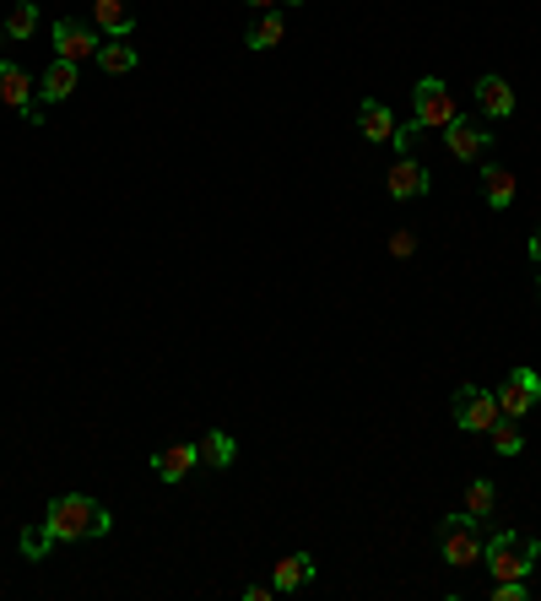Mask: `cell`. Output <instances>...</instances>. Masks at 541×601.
<instances>
[{"label": "cell", "instance_id": "5b68a950", "mask_svg": "<svg viewBox=\"0 0 541 601\" xmlns=\"http://www.w3.org/2000/svg\"><path fill=\"white\" fill-rule=\"evenodd\" d=\"M450 417H455V428H466V434H487L504 412H498V396L493 391H476V385H461L455 401H450Z\"/></svg>", "mask_w": 541, "mask_h": 601}, {"label": "cell", "instance_id": "7a4b0ae2", "mask_svg": "<svg viewBox=\"0 0 541 601\" xmlns=\"http://www.w3.org/2000/svg\"><path fill=\"white\" fill-rule=\"evenodd\" d=\"M482 558H487V575L493 580H531L541 558V542L537 536H520V532H493L482 542Z\"/></svg>", "mask_w": 541, "mask_h": 601}, {"label": "cell", "instance_id": "603a6c76", "mask_svg": "<svg viewBox=\"0 0 541 601\" xmlns=\"http://www.w3.org/2000/svg\"><path fill=\"white\" fill-rule=\"evenodd\" d=\"M493 499H498V493H493L487 477H472V482H466V515H472V521H487V515H493Z\"/></svg>", "mask_w": 541, "mask_h": 601}, {"label": "cell", "instance_id": "8992f818", "mask_svg": "<svg viewBox=\"0 0 541 601\" xmlns=\"http://www.w3.org/2000/svg\"><path fill=\"white\" fill-rule=\"evenodd\" d=\"M33 92H38V81H33L27 70L16 66V61H0V103H5L11 114H22L27 125H38V120H44V109L33 103Z\"/></svg>", "mask_w": 541, "mask_h": 601}, {"label": "cell", "instance_id": "ba28073f", "mask_svg": "<svg viewBox=\"0 0 541 601\" xmlns=\"http://www.w3.org/2000/svg\"><path fill=\"white\" fill-rule=\"evenodd\" d=\"M493 396H498V412H504V417H526L541 401V374L537 369H509V380H504Z\"/></svg>", "mask_w": 541, "mask_h": 601}, {"label": "cell", "instance_id": "6da1fadb", "mask_svg": "<svg viewBox=\"0 0 541 601\" xmlns=\"http://www.w3.org/2000/svg\"><path fill=\"white\" fill-rule=\"evenodd\" d=\"M109 532H114V515H109L98 499H87V493H60V499H49L44 526L22 536V553H27V558H44L49 547L92 542V536H109Z\"/></svg>", "mask_w": 541, "mask_h": 601}, {"label": "cell", "instance_id": "cb8c5ba5", "mask_svg": "<svg viewBox=\"0 0 541 601\" xmlns=\"http://www.w3.org/2000/svg\"><path fill=\"white\" fill-rule=\"evenodd\" d=\"M493 601H526L531 597V580H493V591H487Z\"/></svg>", "mask_w": 541, "mask_h": 601}, {"label": "cell", "instance_id": "4316f807", "mask_svg": "<svg viewBox=\"0 0 541 601\" xmlns=\"http://www.w3.org/2000/svg\"><path fill=\"white\" fill-rule=\"evenodd\" d=\"M531 261H537V266H541V228H537V233H531Z\"/></svg>", "mask_w": 541, "mask_h": 601}, {"label": "cell", "instance_id": "83f0119b", "mask_svg": "<svg viewBox=\"0 0 541 601\" xmlns=\"http://www.w3.org/2000/svg\"><path fill=\"white\" fill-rule=\"evenodd\" d=\"M244 6H255V11H270V6H276V0H244Z\"/></svg>", "mask_w": 541, "mask_h": 601}, {"label": "cell", "instance_id": "4fadbf2b", "mask_svg": "<svg viewBox=\"0 0 541 601\" xmlns=\"http://www.w3.org/2000/svg\"><path fill=\"white\" fill-rule=\"evenodd\" d=\"M92 22H98V33H109V39H131L135 33L131 0H92Z\"/></svg>", "mask_w": 541, "mask_h": 601}, {"label": "cell", "instance_id": "9c48e42d", "mask_svg": "<svg viewBox=\"0 0 541 601\" xmlns=\"http://www.w3.org/2000/svg\"><path fill=\"white\" fill-rule=\"evenodd\" d=\"M98 50H103V44H98V28L70 22V17L55 22V55H60V61H76V66H81V61H98Z\"/></svg>", "mask_w": 541, "mask_h": 601}, {"label": "cell", "instance_id": "8fae6325", "mask_svg": "<svg viewBox=\"0 0 541 601\" xmlns=\"http://www.w3.org/2000/svg\"><path fill=\"white\" fill-rule=\"evenodd\" d=\"M428 168L417 163V157H396V168L385 174V190H390V200H417V196H428Z\"/></svg>", "mask_w": 541, "mask_h": 601}, {"label": "cell", "instance_id": "2e32d148", "mask_svg": "<svg viewBox=\"0 0 541 601\" xmlns=\"http://www.w3.org/2000/svg\"><path fill=\"white\" fill-rule=\"evenodd\" d=\"M357 131H363V141H390V131H396V114H390V103H379V98H363V103H357Z\"/></svg>", "mask_w": 541, "mask_h": 601}, {"label": "cell", "instance_id": "d6986e66", "mask_svg": "<svg viewBox=\"0 0 541 601\" xmlns=\"http://www.w3.org/2000/svg\"><path fill=\"white\" fill-rule=\"evenodd\" d=\"M239 461V439L228 434V428H211L201 439V467H217V471H228Z\"/></svg>", "mask_w": 541, "mask_h": 601}, {"label": "cell", "instance_id": "7c38bea8", "mask_svg": "<svg viewBox=\"0 0 541 601\" xmlns=\"http://www.w3.org/2000/svg\"><path fill=\"white\" fill-rule=\"evenodd\" d=\"M476 103H482L487 120H509V114H515V87L487 70V76H476Z\"/></svg>", "mask_w": 541, "mask_h": 601}, {"label": "cell", "instance_id": "ffe728a7", "mask_svg": "<svg viewBox=\"0 0 541 601\" xmlns=\"http://www.w3.org/2000/svg\"><path fill=\"white\" fill-rule=\"evenodd\" d=\"M0 33H5V39H16V44H22V39H33V33H38V6H33V0H16V6L5 11Z\"/></svg>", "mask_w": 541, "mask_h": 601}, {"label": "cell", "instance_id": "277c9868", "mask_svg": "<svg viewBox=\"0 0 541 601\" xmlns=\"http://www.w3.org/2000/svg\"><path fill=\"white\" fill-rule=\"evenodd\" d=\"M411 120H417L422 131H444L450 120H461V103H455V92H450L439 76H422V81L411 87Z\"/></svg>", "mask_w": 541, "mask_h": 601}, {"label": "cell", "instance_id": "f1b7e54d", "mask_svg": "<svg viewBox=\"0 0 541 601\" xmlns=\"http://www.w3.org/2000/svg\"><path fill=\"white\" fill-rule=\"evenodd\" d=\"M537 304H541V266H537Z\"/></svg>", "mask_w": 541, "mask_h": 601}, {"label": "cell", "instance_id": "7402d4cb", "mask_svg": "<svg viewBox=\"0 0 541 601\" xmlns=\"http://www.w3.org/2000/svg\"><path fill=\"white\" fill-rule=\"evenodd\" d=\"M135 44H125V39H114V44H103L98 50V70H109V76H125V70H135Z\"/></svg>", "mask_w": 541, "mask_h": 601}, {"label": "cell", "instance_id": "9a60e30c", "mask_svg": "<svg viewBox=\"0 0 541 601\" xmlns=\"http://www.w3.org/2000/svg\"><path fill=\"white\" fill-rule=\"evenodd\" d=\"M70 92H76V61H60V55H55L49 70L38 76V98H44V103H66Z\"/></svg>", "mask_w": 541, "mask_h": 601}, {"label": "cell", "instance_id": "44dd1931", "mask_svg": "<svg viewBox=\"0 0 541 601\" xmlns=\"http://www.w3.org/2000/svg\"><path fill=\"white\" fill-rule=\"evenodd\" d=\"M487 439H493V450H498L504 461H515V456L526 450V434H520V417H498V423L487 428Z\"/></svg>", "mask_w": 541, "mask_h": 601}, {"label": "cell", "instance_id": "5bb4252c", "mask_svg": "<svg viewBox=\"0 0 541 601\" xmlns=\"http://www.w3.org/2000/svg\"><path fill=\"white\" fill-rule=\"evenodd\" d=\"M314 580V553H287L276 569H270V591H298Z\"/></svg>", "mask_w": 541, "mask_h": 601}, {"label": "cell", "instance_id": "30bf717a", "mask_svg": "<svg viewBox=\"0 0 541 601\" xmlns=\"http://www.w3.org/2000/svg\"><path fill=\"white\" fill-rule=\"evenodd\" d=\"M196 467H201V445H163L152 456V477L157 482H185Z\"/></svg>", "mask_w": 541, "mask_h": 601}, {"label": "cell", "instance_id": "52a82bcc", "mask_svg": "<svg viewBox=\"0 0 541 601\" xmlns=\"http://www.w3.org/2000/svg\"><path fill=\"white\" fill-rule=\"evenodd\" d=\"M444 146H450L455 163H482L487 146H493V131H487L482 120H466V114H461V120L444 125Z\"/></svg>", "mask_w": 541, "mask_h": 601}, {"label": "cell", "instance_id": "3957f363", "mask_svg": "<svg viewBox=\"0 0 541 601\" xmlns=\"http://www.w3.org/2000/svg\"><path fill=\"white\" fill-rule=\"evenodd\" d=\"M439 553H444L450 569L482 564V521H472L466 510H461V515H444V521H439Z\"/></svg>", "mask_w": 541, "mask_h": 601}, {"label": "cell", "instance_id": "e0dca14e", "mask_svg": "<svg viewBox=\"0 0 541 601\" xmlns=\"http://www.w3.org/2000/svg\"><path fill=\"white\" fill-rule=\"evenodd\" d=\"M281 33H287V17L270 6V11H261L255 22H250V33H244V44L255 50V55H266V50H276L281 44Z\"/></svg>", "mask_w": 541, "mask_h": 601}, {"label": "cell", "instance_id": "d4e9b609", "mask_svg": "<svg viewBox=\"0 0 541 601\" xmlns=\"http://www.w3.org/2000/svg\"><path fill=\"white\" fill-rule=\"evenodd\" d=\"M417 131H422L417 120H411V125H396V131H390V146H396V157H411V146H417Z\"/></svg>", "mask_w": 541, "mask_h": 601}, {"label": "cell", "instance_id": "ac0fdd59", "mask_svg": "<svg viewBox=\"0 0 541 601\" xmlns=\"http://www.w3.org/2000/svg\"><path fill=\"white\" fill-rule=\"evenodd\" d=\"M482 196H487L493 211H509V206H515V174L498 168V163H487V168H482Z\"/></svg>", "mask_w": 541, "mask_h": 601}, {"label": "cell", "instance_id": "484cf974", "mask_svg": "<svg viewBox=\"0 0 541 601\" xmlns=\"http://www.w3.org/2000/svg\"><path fill=\"white\" fill-rule=\"evenodd\" d=\"M411 250H417V239H411V233H390V255H411Z\"/></svg>", "mask_w": 541, "mask_h": 601}]
</instances>
